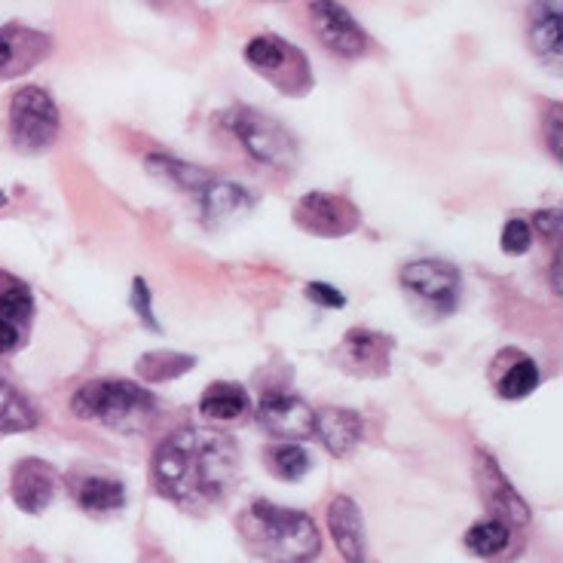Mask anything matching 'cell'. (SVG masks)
<instances>
[{
  "label": "cell",
  "mask_w": 563,
  "mask_h": 563,
  "mask_svg": "<svg viewBox=\"0 0 563 563\" xmlns=\"http://www.w3.org/2000/svg\"><path fill=\"white\" fill-rule=\"evenodd\" d=\"M240 448L214 429L184 426L159 441L154 453V484L159 496L178 506H214L236 484Z\"/></svg>",
  "instance_id": "obj_1"
},
{
  "label": "cell",
  "mask_w": 563,
  "mask_h": 563,
  "mask_svg": "<svg viewBox=\"0 0 563 563\" xmlns=\"http://www.w3.org/2000/svg\"><path fill=\"white\" fill-rule=\"evenodd\" d=\"M242 536L264 561L273 563H310L322 551V536L310 515L264 499L242 515Z\"/></svg>",
  "instance_id": "obj_2"
},
{
  "label": "cell",
  "mask_w": 563,
  "mask_h": 563,
  "mask_svg": "<svg viewBox=\"0 0 563 563\" xmlns=\"http://www.w3.org/2000/svg\"><path fill=\"white\" fill-rule=\"evenodd\" d=\"M156 398L132 380H89L70 395V413L80 420H96L117 432H135L154 413Z\"/></svg>",
  "instance_id": "obj_3"
},
{
  "label": "cell",
  "mask_w": 563,
  "mask_h": 563,
  "mask_svg": "<svg viewBox=\"0 0 563 563\" xmlns=\"http://www.w3.org/2000/svg\"><path fill=\"white\" fill-rule=\"evenodd\" d=\"M242 56L261 77H267L269 84L276 86L279 92H285V96L310 92L312 70L307 56H303V49H297V46L282 41L276 34H264V37L249 41V46L242 49Z\"/></svg>",
  "instance_id": "obj_4"
},
{
  "label": "cell",
  "mask_w": 563,
  "mask_h": 563,
  "mask_svg": "<svg viewBox=\"0 0 563 563\" xmlns=\"http://www.w3.org/2000/svg\"><path fill=\"white\" fill-rule=\"evenodd\" d=\"M58 135V108L41 86H22L10 101V141L22 154L46 151Z\"/></svg>",
  "instance_id": "obj_5"
},
{
  "label": "cell",
  "mask_w": 563,
  "mask_h": 563,
  "mask_svg": "<svg viewBox=\"0 0 563 563\" xmlns=\"http://www.w3.org/2000/svg\"><path fill=\"white\" fill-rule=\"evenodd\" d=\"M227 126L236 132L242 147L264 166L288 169L297 163V144L291 132L282 126L279 120H273L267 113L254 111V108H233L227 113Z\"/></svg>",
  "instance_id": "obj_6"
},
{
  "label": "cell",
  "mask_w": 563,
  "mask_h": 563,
  "mask_svg": "<svg viewBox=\"0 0 563 563\" xmlns=\"http://www.w3.org/2000/svg\"><path fill=\"white\" fill-rule=\"evenodd\" d=\"M291 221L310 236L340 240L358 230L362 211L355 209L352 199L338 197V194H307L295 202Z\"/></svg>",
  "instance_id": "obj_7"
},
{
  "label": "cell",
  "mask_w": 563,
  "mask_h": 563,
  "mask_svg": "<svg viewBox=\"0 0 563 563\" xmlns=\"http://www.w3.org/2000/svg\"><path fill=\"white\" fill-rule=\"evenodd\" d=\"M395 340L371 328H352L334 350V365L352 377H386Z\"/></svg>",
  "instance_id": "obj_8"
},
{
  "label": "cell",
  "mask_w": 563,
  "mask_h": 563,
  "mask_svg": "<svg viewBox=\"0 0 563 563\" xmlns=\"http://www.w3.org/2000/svg\"><path fill=\"white\" fill-rule=\"evenodd\" d=\"M310 22L316 37L343 58L362 56L367 49V34L362 25L350 15L346 7L322 0V3H310Z\"/></svg>",
  "instance_id": "obj_9"
},
{
  "label": "cell",
  "mask_w": 563,
  "mask_h": 563,
  "mask_svg": "<svg viewBox=\"0 0 563 563\" xmlns=\"http://www.w3.org/2000/svg\"><path fill=\"white\" fill-rule=\"evenodd\" d=\"M401 285L413 291L422 300H429L432 307L441 312H451L456 307V295H460V273L444 261H410L401 267Z\"/></svg>",
  "instance_id": "obj_10"
},
{
  "label": "cell",
  "mask_w": 563,
  "mask_h": 563,
  "mask_svg": "<svg viewBox=\"0 0 563 563\" xmlns=\"http://www.w3.org/2000/svg\"><path fill=\"white\" fill-rule=\"evenodd\" d=\"M257 422L273 435L288 441H307L316 435V410L297 395L267 393L257 405Z\"/></svg>",
  "instance_id": "obj_11"
},
{
  "label": "cell",
  "mask_w": 563,
  "mask_h": 563,
  "mask_svg": "<svg viewBox=\"0 0 563 563\" xmlns=\"http://www.w3.org/2000/svg\"><path fill=\"white\" fill-rule=\"evenodd\" d=\"M53 53V41L43 31L25 25H3L0 29V80H15Z\"/></svg>",
  "instance_id": "obj_12"
},
{
  "label": "cell",
  "mask_w": 563,
  "mask_h": 563,
  "mask_svg": "<svg viewBox=\"0 0 563 563\" xmlns=\"http://www.w3.org/2000/svg\"><path fill=\"white\" fill-rule=\"evenodd\" d=\"M475 472H478V484L487 506L493 508V518L506 523H527L530 521V511L523 506V499L518 490L508 484V478L499 472V465L487 451H478L475 456Z\"/></svg>",
  "instance_id": "obj_13"
},
{
  "label": "cell",
  "mask_w": 563,
  "mask_h": 563,
  "mask_svg": "<svg viewBox=\"0 0 563 563\" xmlns=\"http://www.w3.org/2000/svg\"><path fill=\"white\" fill-rule=\"evenodd\" d=\"M56 468L43 460H22L13 468V503L29 515H41L56 496Z\"/></svg>",
  "instance_id": "obj_14"
},
{
  "label": "cell",
  "mask_w": 563,
  "mask_h": 563,
  "mask_svg": "<svg viewBox=\"0 0 563 563\" xmlns=\"http://www.w3.org/2000/svg\"><path fill=\"white\" fill-rule=\"evenodd\" d=\"M328 530L334 536V545L343 554L346 563H367V542H365V521L362 511L350 496H334V503L328 506Z\"/></svg>",
  "instance_id": "obj_15"
},
{
  "label": "cell",
  "mask_w": 563,
  "mask_h": 563,
  "mask_svg": "<svg viewBox=\"0 0 563 563\" xmlns=\"http://www.w3.org/2000/svg\"><path fill=\"white\" fill-rule=\"evenodd\" d=\"M362 429H365V422L355 410L324 408L322 413H316V432L322 438L328 453H334V456H346L358 444Z\"/></svg>",
  "instance_id": "obj_16"
},
{
  "label": "cell",
  "mask_w": 563,
  "mask_h": 563,
  "mask_svg": "<svg viewBox=\"0 0 563 563\" xmlns=\"http://www.w3.org/2000/svg\"><path fill=\"white\" fill-rule=\"evenodd\" d=\"M147 172L159 178V181L172 184V187H178V190H187V194H197L202 197L206 190H209L211 184L218 181L214 178V172L209 169H199L194 163H184L178 156H166V154H154L147 156Z\"/></svg>",
  "instance_id": "obj_17"
},
{
  "label": "cell",
  "mask_w": 563,
  "mask_h": 563,
  "mask_svg": "<svg viewBox=\"0 0 563 563\" xmlns=\"http://www.w3.org/2000/svg\"><path fill=\"white\" fill-rule=\"evenodd\" d=\"M70 490H74V499L92 515L117 511L126 503V487L113 475H80L70 481Z\"/></svg>",
  "instance_id": "obj_18"
},
{
  "label": "cell",
  "mask_w": 563,
  "mask_h": 563,
  "mask_svg": "<svg viewBox=\"0 0 563 563\" xmlns=\"http://www.w3.org/2000/svg\"><path fill=\"white\" fill-rule=\"evenodd\" d=\"M199 410L209 420H236V417H242L249 410V393L242 389L240 383H211L209 389L202 393V398H199Z\"/></svg>",
  "instance_id": "obj_19"
},
{
  "label": "cell",
  "mask_w": 563,
  "mask_h": 563,
  "mask_svg": "<svg viewBox=\"0 0 563 563\" xmlns=\"http://www.w3.org/2000/svg\"><path fill=\"white\" fill-rule=\"evenodd\" d=\"M199 199H202V218H206V224L227 221L230 214H236V211L252 206V194L249 190H242L240 184L233 181H221V178L211 184L209 190Z\"/></svg>",
  "instance_id": "obj_20"
},
{
  "label": "cell",
  "mask_w": 563,
  "mask_h": 563,
  "mask_svg": "<svg viewBox=\"0 0 563 563\" xmlns=\"http://www.w3.org/2000/svg\"><path fill=\"white\" fill-rule=\"evenodd\" d=\"M194 365H197V358L194 355H184V352H147V355L139 358L135 374H139L141 380L166 383L187 374Z\"/></svg>",
  "instance_id": "obj_21"
},
{
  "label": "cell",
  "mask_w": 563,
  "mask_h": 563,
  "mask_svg": "<svg viewBox=\"0 0 563 563\" xmlns=\"http://www.w3.org/2000/svg\"><path fill=\"white\" fill-rule=\"evenodd\" d=\"M34 426H37L34 408L0 377V432H29Z\"/></svg>",
  "instance_id": "obj_22"
},
{
  "label": "cell",
  "mask_w": 563,
  "mask_h": 563,
  "mask_svg": "<svg viewBox=\"0 0 563 563\" xmlns=\"http://www.w3.org/2000/svg\"><path fill=\"white\" fill-rule=\"evenodd\" d=\"M561 37H563V19L561 7L554 3L551 10H542L530 25V43L539 56H549L551 62L561 58Z\"/></svg>",
  "instance_id": "obj_23"
},
{
  "label": "cell",
  "mask_w": 563,
  "mask_h": 563,
  "mask_svg": "<svg viewBox=\"0 0 563 563\" xmlns=\"http://www.w3.org/2000/svg\"><path fill=\"white\" fill-rule=\"evenodd\" d=\"M508 542H511V530L499 518L478 521L465 533V549L472 551V554H478V558H493V554L506 551Z\"/></svg>",
  "instance_id": "obj_24"
},
{
  "label": "cell",
  "mask_w": 563,
  "mask_h": 563,
  "mask_svg": "<svg viewBox=\"0 0 563 563\" xmlns=\"http://www.w3.org/2000/svg\"><path fill=\"white\" fill-rule=\"evenodd\" d=\"M34 312V295L25 282L13 276H0V319L13 324H25Z\"/></svg>",
  "instance_id": "obj_25"
},
{
  "label": "cell",
  "mask_w": 563,
  "mask_h": 563,
  "mask_svg": "<svg viewBox=\"0 0 563 563\" xmlns=\"http://www.w3.org/2000/svg\"><path fill=\"white\" fill-rule=\"evenodd\" d=\"M539 386V367H536L533 358H518L515 365L508 367L506 374L496 380V389L508 401H518V398H527Z\"/></svg>",
  "instance_id": "obj_26"
},
{
  "label": "cell",
  "mask_w": 563,
  "mask_h": 563,
  "mask_svg": "<svg viewBox=\"0 0 563 563\" xmlns=\"http://www.w3.org/2000/svg\"><path fill=\"white\" fill-rule=\"evenodd\" d=\"M269 468L285 481H297L303 478L310 472V453L297 444H285V448H276L269 451Z\"/></svg>",
  "instance_id": "obj_27"
},
{
  "label": "cell",
  "mask_w": 563,
  "mask_h": 563,
  "mask_svg": "<svg viewBox=\"0 0 563 563\" xmlns=\"http://www.w3.org/2000/svg\"><path fill=\"white\" fill-rule=\"evenodd\" d=\"M503 252L506 254H523L530 252L533 245V227L527 224L523 218H511L506 227H503Z\"/></svg>",
  "instance_id": "obj_28"
},
{
  "label": "cell",
  "mask_w": 563,
  "mask_h": 563,
  "mask_svg": "<svg viewBox=\"0 0 563 563\" xmlns=\"http://www.w3.org/2000/svg\"><path fill=\"white\" fill-rule=\"evenodd\" d=\"M132 307H135V312H139L141 322L151 324L154 331H159V324H156L154 319V307H151V291H147L144 279H135V285H132Z\"/></svg>",
  "instance_id": "obj_29"
},
{
  "label": "cell",
  "mask_w": 563,
  "mask_h": 563,
  "mask_svg": "<svg viewBox=\"0 0 563 563\" xmlns=\"http://www.w3.org/2000/svg\"><path fill=\"white\" fill-rule=\"evenodd\" d=\"M307 297L316 300V303H322V307H328V310H340V307L346 303V297L340 295L338 288L324 285V282H310V285H307Z\"/></svg>",
  "instance_id": "obj_30"
},
{
  "label": "cell",
  "mask_w": 563,
  "mask_h": 563,
  "mask_svg": "<svg viewBox=\"0 0 563 563\" xmlns=\"http://www.w3.org/2000/svg\"><path fill=\"white\" fill-rule=\"evenodd\" d=\"M533 224L539 233H545L551 242L561 240V211L558 209H542L533 214Z\"/></svg>",
  "instance_id": "obj_31"
},
{
  "label": "cell",
  "mask_w": 563,
  "mask_h": 563,
  "mask_svg": "<svg viewBox=\"0 0 563 563\" xmlns=\"http://www.w3.org/2000/svg\"><path fill=\"white\" fill-rule=\"evenodd\" d=\"M22 343V328L0 319V352H13Z\"/></svg>",
  "instance_id": "obj_32"
},
{
  "label": "cell",
  "mask_w": 563,
  "mask_h": 563,
  "mask_svg": "<svg viewBox=\"0 0 563 563\" xmlns=\"http://www.w3.org/2000/svg\"><path fill=\"white\" fill-rule=\"evenodd\" d=\"M561 135H563L561 108H554V111H551V129H549V147H551V154H554V159H561Z\"/></svg>",
  "instance_id": "obj_33"
},
{
  "label": "cell",
  "mask_w": 563,
  "mask_h": 563,
  "mask_svg": "<svg viewBox=\"0 0 563 563\" xmlns=\"http://www.w3.org/2000/svg\"><path fill=\"white\" fill-rule=\"evenodd\" d=\"M551 288L561 295V257L554 261V269H551Z\"/></svg>",
  "instance_id": "obj_34"
},
{
  "label": "cell",
  "mask_w": 563,
  "mask_h": 563,
  "mask_svg": "<svg viewBox=\"0 0 563 563\" xmlns=\"http://www.w3.org/2000/svg\"><path fill=\"white\" fill-rule=\"evenodd\" d=\"M0 202H3V194H0Z\"/></svg>",
  "instance_id": "obj_35"
}]
</instances>
